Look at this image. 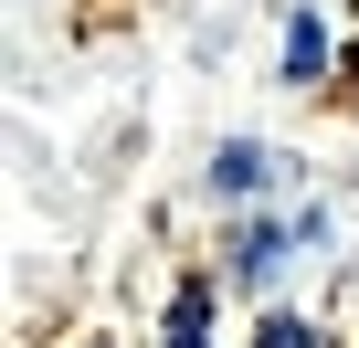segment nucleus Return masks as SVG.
<instances>
[{
    "instance_id": "1",
    "label": "nucleus",
    "mask_w": 359,
    "mask_h": 348,
    "mask_svg": "<svg viewBox=\"0 0 359 348\" xmlns=\"http://www.w3.org/2000/svg\"><path fill=\"white\" fill-rule=\"evenodd\" d=\"M169 348H212V285H180L169 295Z\"/></svg>"
},
{
    "instance_id": "2",
    "label": "nucleus",
    "mask_w": 359,
    "mask_h": 348,
    "mask_svg": "<svg viewBox=\"0 0 359 348\" xmlns=\"http://www.w3.org/2000/svg\"><path fill=\"white\" fill-rule=\"evenodd\" d=\"M212 180H222V190H254V180H264V148H222Z\"/></svg>"
},
{
    "instance_id": "3",
    "label": "nucleus",
    "mask_w": 359,
    "mask_h": 348,
    "mask_svg": "<svg viewBox=\"0 0 359 348\" xmlns=\"http://www.w3.org/2000/svg\"><path fill=\"white\" fill-rule=\"evenodd\" d=\"M285 64H296V85H306V74L327 64V32H317V22H296V32H285Z\"/></svg>"
},
{
    "instance_id": "4",
    "label": "nucleus",
    "mask_w": 359,
    "mask_h": 348,
    "mask_svg": "<svg viewBox=\"0 0 359 348\" xmlns=\"http://www.w3.org/2000/svg\"><path fill=\"white\" fill-rule=\"evenodd\" d=\"M254 348H317V337H306L296 316H264V337H254Z\"/></svg>"
}]
</instances>
